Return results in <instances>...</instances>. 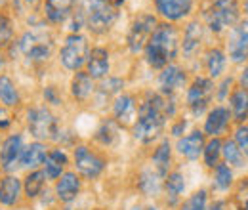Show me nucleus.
Segmentation results:
<instances>
[{
	"label": "nucleus",
	"mask_w": 248,
	"mask_h": 210,
	"mask_svg": "<svg viewBox=\"0 0 248 210\" xmlns=\"http://www.w3.org/2000/svg\"><path fill=\"white\" fill-rule=\"evenodd\" d=\"M174 115V103L166 96L149 94L140 105L138 119L134 122V138L141 144H151L158 138L168 117Z\"/></svg>",
	"instance_id": "1"
},
{
	"label": "nucleus",
	"mask_w": 248,
	"mask_h": 210,
	"mask_svg": "<svg viewBox=\"0 0 248 210\" xmlns=\"http://www.w3.org/2000/svg\"><path fill=\"white\" fill-rule=\"evenodd\" d=\"M180 50V32L170 23H158L145 44V60L153 69H164L176 60Z\"/></svg>",
	"instance_id": "2"
},
{
	"label": "nucleus",
	"mask_w": 248,
	"mask_h": 210,
	"mask_svg": "<svg viewBox=\"0 0 248 210\" xmlns=\"http://www.w3.org/2000/svg\"><path fill=\"white\" fill-rule=\"evenodd\" d=\"M239 14L241 10L237 0H214L206 10L204 17H206L208 29L212 32H221L223 29L239 23Z\"/></svg>",
	"instance_id": "3"
},
{
	"label": "nucleus",
	"mask_w": 248,
	"mask_h": 210,
	"mask_svg": "<svg viewBox=\"0 0 248 210\" xmlns=\"http://www.w3.org/2000/svg\"><path fill=\"white\" fill-rule=\"evenodd\" d=\"M84 17L93 32H105L117 19V8L109 0H84Z\"/></svg>",
	"instance_id": "4"
},
{
	"label": "nucleus",
	"mask_w": 248,
	"mask_h": 210,
	"mask_svg": "<svg viewBox=\"0 0 248 210\" xmlns=\"http://www.w3.org/2000/svg\"><path fill=\"white\" fill-rule=\"evenodd\" d=\"M88 54H90V48H88V40L78 34V32H73L65 38V44H63L62 52H60V60H62L63 67L69 69V71H78L86 60H88Z\"/></svg>",
	"instance_id": "5"
},
{
	"label": "nucleus",
	"mask_w": 248,
	"mask_h": 210,
	"mask_svg": "<svg viewBox=\"0 0 248 210\" xmlns=\"http://www.w3.org/2000/svg\"><path fill=\"white\" fill-rule=\"evenodd\" d=\"M19 50L31 61H46L52 54V40L42 31H31L21 36Z\"/></svg>",
	"instance_id": "6"
},
{
	"label": "nucleus",
	"mask_w": 248,
	"mask_h": 210,
	"mask_svg": "<svg viewBox=\"0 0 248 210\" xmlns=\"http://www.w3.org/2000/svg\"><path fill=\"white\" fill-rule=\"evenodd\" d=\"M214 92H216V86H214L212 79L199 77L193 81V84L187 90V105L191 107L193 115H202L206 111Z\"/></svg>",
	"instance_id": "7"
},
{
	"label": "nucleus",
	"mask_w": 248,
	"mask_h": 210,
	"mask_svg": "<svg viewBox=\"0 0 248 210\" xmlns=\"http://www.w3.org/2000/svg\"><path fill=\"white\" fill-rule=\"evenodd\" d=\"M29 130L36 140H50L58 134V120L46 107H34L27 113Z\"/></svg>",
	"instance_id": "8"
},
{
	"label": "nucleus",
	"mask_w": 248,
	"mask_h": 210,
	"mask_svg": "<svg viewBox=\"0 0 248 210\" xmlns=\"http://www.w3.org/2000/svg\"><path fill=\"white\" fill-rule=\"evenodd\" d=\"M156 25L158 23H156L155 16H151V14H141L134 19L130 32H128V48L132 54L145 50V44H147L149 36L153 34Z\"/></svg>",
	"instance_id": "9"
},
{
	"label": "nucleus",
	"mask_w": 248,
	"mask_h": 210,
	"mask_svg": "<svg viewBox=\"0 0 248 210\" xmlns=\"http://www.w3.org/2000/svg\"><path fill=\"white\" fill-rule=\"evenodd\" d=\"M227 52L233 63H243L248 60V19L235 23L227 38Z\"/></svg>",
	"instance_id": "10"
},
{
	"label": "nucleus",
	"mask_w": 248,
	"mask_h": 210,
	"mask_svg": "<svg viewBox=\"0 0 248 210\" xmlns=\"http://www.w3.org/2000/svg\"><path fill=\"white\" fill-rule=\"evenodd\" d=\"M75 164L78 172L86 178H97L105 168V161L92 153L86 145H78L75 149Z\"/></svg>",
	"instance_id": "11"
},
{
	"label": "nucleus",
	"mask_w": 248,
	"mask_h": 210,
	"mask_svg": "<svg viewBox=\"0 0 248 210\" xmlns=\"http://www.w3.org/2000/svg\"><path fill=\"white\" fill-rule=\"evenodd\" d=\"M21 153H23V138L19 134L6 138L0 147V166L6 172H12L21 161Z\"/></svg>",
	"instance_id": "12"
},
{
	"label": "nucleus",
	"mask_w": 248,
	"mask_h": 210,
	"mask_svg": "<svg viewBox=\"0 0 248 210\" xmlns=\"http://www.w3.org/2000/svg\"><path fill=\"white\" fill-rule=\"evenodd\" d=\"M158 16L166 21H180L193 10V0H155Z\"/></svg>",
	"instance_id": "13"
},
{
	"label": "nucleus",
	"mask_w": 248,
	"mask_h": 210,
	"mask_svg": "<svg viewBox=\"0 0 248 210\" xmlns=\"http://www.w3.org/2000/svg\"><path fill=\"white\" fill-rule=\"evenodd\" d=\"M186 84V73L184 69H180L178 65H166L158 77V88L162 92V96H172L180 88H184Z\"/></svg>",
	"instance_id": "14"
},
{
	"label": "nucleus",
	"mask_w": 248,
	"mask_h": 210,
	"mask_svg": "<svg viewBox=\"0 0 248 210\" xmlns=\"http://www.w3.org/2000/svg\"><path fill=\"white\" fill-rule=\"evenodd\" d=\"M80 191V180L75 172H65L58 178V183H56V195L62 203H71L77 199Z\"/></svg>",
	"instance_id": "15"
},
{
	"label": "nucleus",
	"mask_w": 248,
	"mask_h": 210,
	"mask_svg": "<svg viewBox=\"0 0 248 210\" xmlns=\"http://www.w3.org/2000/svg\"><path fill=\"white\" fill-rule=\"evenodd\" d=\"M202 149H204V134L199 132V130H195V132H191V134L178 140V151L189 161L199 159Z\"/></svg>",
	"instance_id": "16"
},
{
	"label": "nucleus",
	"mask_w": 248,
	"mask_h": 210,
	"mask_svg": "<svg viewBox=\"0 0 248 210\" xmlns=\"http://www.w3.org/2000/svg\"><path fill=\"white\" fill-rule=\"evenodd\" d=\"M86 67H88V75L92 79H103L109 73V52L103 48H93L88 54L86 60Z\"/></svg>",
	"instance_id": "17"
},
{
	"label": "nucleus",
	"mask_w": 248,
	"mask_h": 210,
	"mask_svg": "<svg viewBox=\"0 0 248 210\" xmlns=\"http://www.w3.org/2000/svg\"><path fill=\"white\" fill-rule=\"evenodd\" d=\"M73 6H75V0H46L44 14H46L48 21L62 23L73 14Z\"/></svg>",
	"instance_id": "18"
},
{
	"label": "nucleus",
	"mask_w": 248,
	"mask_h": 210,
	"mask_svg": "<svg viewBox=\"0 0 248 210\" xmlns=\"http://www.w3.org/2000/svg\"><path fill=\"white\" fill-rule=\"evenodd\" d=\"M113 113H115V119L121 124H132L136 115H138V105H136V99L132 96H119L115 105H113Z\"/></svg>",
	"instance_id": "19"
},
{
	"label": "nucleus",
	"mask_w": 248,
	"mask_h": 210,
	"mask_svg": "<svg viewBox=\"0 0 248 210\" xmlns=\"http://www.w3.org/2000/svg\"><path fill=\"white\" fill-rule=\"evenodd\" d=\"M229 117H231L229 115V109H225V107H214L208 113L206 120H204V134L216 138L217 134H221L225 130V126L229 124Z\"/></svg>",
	"instance_id": "20"
},
{
	"label": "nucleus",
	"mask_w": 248,
	"mask_h": 210,
	"mask_svg": "<svg viewBox=\"0 0 248 210\" xmlns=\"http://www.w3.org/2000/svg\"><path fill=\"white\" fill-rule=\"evenodd\" d=\"M69 159L62 149H54L48 153L46 161H44V176L50 180H58L62 176V172L65 170Z\"/></svg>",
	"instance_id": "21"
},
{
	"label": "nucleus",
	"mask_w": 248,
	"mask_h": 210,
	"mask_svg": "<svg viewBox=\"0 0 248 210\" xmlns=\"http://www.w3.org/2000/svg\"><path fill=\"white\" fill-rule=\"evenodd\" d=\"M48 153H46V145H42L40 142H34L29 147H25L23 153H21V166L23 168H31V170H36L40 164H44Z\"/></svg>",
	"instance_id": "22"
},
{
	"label": "nucleus",
	"mask_w": 248,
	"mask_h": 210,
	"mask_svg": "<svg viewBox=\"0 0 248 210\" xmlns=\"http://www.w3.org/2000/svg\"><path fill=\"white\" fill-rule=\"evenodd\" d=\"M93 79L88 73H75L73 81H71V92L78 101H86L93 94Z\"/></svg>",
	"instance_id": "23"
},
{
	"label": "nucleus",
	"mask_w": 248,
	"mask_h": 210,
	"mask_svg": "<svg viewBox=\"0 0 248 210\" xmlns=\"http://www.w3.org/2000/svg\"><path fill=\"white\" fill-rule=\"evenodd\" d=\"M21 181L16 176H6L0 181V203L10 207L14 205L17 199H19V193H21Z\"/></svg>",
	"instance_id": "24"
},
{
	"label": "nucleus",
	"mask_w": 248,
	"mask_h": 210,
	"mask_svg": "<svg viewBox=\"0 0 248 210\" xmlns=\"http://www.w3.org/2000/svg\"><path fill=\"white\" fill-rule=\"evenodd\" d=\"M229 107H231L233 119L237 122H245L248 119V92L245 88L233 90L229 97Z\"/></svg>",
	"instance_id": "25"
},
{
	"label": "nucleus",
	"mask_w": 248,
	"mask_h": 210,
	"mask_svg": "<svg viewBox=\"0 0 248 210\" xmlns=\"http://www.w3.org/2000/svg\"><path fill=\"white\" fill-rule=\"evenodd\" d=\"M170 161H172V147L168 144V140L160 142L158 147L153 153V166H155L156 174L162 178L168 174V168H170Z\"/></svg>",
	"instance_id": "26"
},
{
	"label": "nucleus",
	"mask_w": 248,
	"mask_h": 210,
	"mask_svg": "<svg viewBox=\"0 0 248 210\" xmlns=\"http://www.w3.org/2000/svg\"><path fill=\"white\" fill-rule=\"evenodd\" d=\"M201 40H202V25L199 21H191L184 32V54L186 56L195 54L201 46Z\"/></svg>",
	"instance_id": "27"
},
{
	"label": "nucleus",
	"mask_w": 248,
	"mask_h": 210,
	"mask_svg": "<svg viewBox=\"0 0 248 210\" xmlns=\"http://www.w3.org/2000/svg\"><path fill=\"white\" fill-rule=\"evenodd\" d=\"M221 155H223V159H225V162L229 166L241 168V166L247 164V155L239 149V145L233 140H227V142L221 144Z\"/></svg>",
	"instance_id": "28"
},
{
	"label": "nucleus",
	"mask_w": 248,
	"mask_h": 210,
	"mask_svg": "<svg viewBox=\"0 0 248 210\" xmlns=\"http://www.w3.org/2000/svg\"><path fill=\"white\" fill-rule=\"evenodd\" d=\"M225 63H227V58H225V54L221 50H217V48L208 50V54H206V69H208L210 79L221 77V73L225 71Z\"/></svg>",
	"instance_id": "29"
},
{
	"label": "nucleus",
	"mask_w": 248,
	"mask_h": 210,
	"mask_svg": "<svg viewBox=\"0 0 248 210\" xmlns=\"http://www.w3.org/2000/svg\"><path fill=\"white\" fill-rule=\"evenodd\" d=\"M164 185H166V193H168L170 201L176 203L180 199V195L186 191V178L182 172H172V174H168Z\"/></svg>",
	"instance_id": "30"
},
{
	"label": "nucleus",
	"mask_w": 248,
	"mask_h": 210,
	"mask_svg": "<svg viewBox=\"0 0 248 210\" xmlns=\"http://www.w3.org/2000/svg\"><path fill=\"white\" fill-rule=\"evenodd\" d=\"M0 101L8 107L19 103V94L16 90L12 79H8V77H0Z\"/></svg>",
	"instance_id": "31"
},
{
	"label": "nucleus",
	"mask_w": 248,
	"mask_h": 210,
	"mask_svg": "<svg viewBox=\"0 0 248 210\" xmlns=\"http://www.w3.org/2000/svg\"><path fill=\"white\" fill-rule=\"evenodd\" d=\"M44 180H46L44 172H40V170H32L31 174L25 178V183H23V187H25V195H27L29 199L38 197V193H40L42 187H44Z\"/></svg>",
	"instance_id": "32"
},
{
	"label": "nucleus",
	"mask_w": 248,
	"mask_h": 210,
	"mask_svg": "<svg viewBox=\"0 0 248 210\" xmlns=\"http://www.w3.org/2000/svg\"><path fill=\"white\" fill-rule=\"evenodd\" d=\"M202 155H204V164L208 168H216L219 164V157H221V142L217 138H212L208 144H204Z\"/></svg>",
	"instance_id": "33"
},
{
	"label": "nucleus",
	"mask_w": 248,
	"mask_h": 210,
	"mask_svg": "<svg viewBox=\"0 0 248 210\" xmlns=\"http://www.w3.org/2000/svg\"><path fill=\"white\" fill-rule=\"evenodd\" d=\"M214 183L219 191H227L233 183V170L229 164H217L216 166V176H214Z\"/></svg>",
	"instance_id": "34"
},
{
	"label": "nucleus",
	"mask_w": 248,
	"mask_h": 210,
	"mask_svg": "<svg viewBox=\"0 0 248 210\" xmlns=\"http://www.w3.org/2000/svg\"><path fill=\"white\" fill-rule=\"evenodd\" d=\"M140 189L145 193V195H156L160 191V176L153 174V172H143L141 174V180H140Z\"/></svg>",
	"instance_id": "35"
},
{
	"label": "nucleus",
	"mask_w": 248,
	"mask_h": 210,
	"mask_svg": "<svg viewBox=\"0 0 248 210\" xmlns=\"http://www.w3.org/2000/svg\"><path fill=\"white\" fill-rule=\"evenodd\" d=\"M117 134H119V128H117L115 120H107V122H103V124H101V128L97 130L95 140H97V142H101L103 145H111V144L115 142Z\"/></svg>",
	"instance_id": "36"
},
{
	"label": "nucleus",
	"mask_w": 248,
	"mask_h": 210,
	"mask_svg": "<svg viewBox=\"0 0 248 210\" xmlns=\"http://www.w3.org/2000/svg\"><path fill=\"white\" fill-rule=\"evenodd\" d=\"M206 199H208V193L204 189L195 191L186 203L182 205L180 210H206Z\"/></svg>",
	"instance_id": "37"
},
{
	"label": "nucleus",
	"mask_w": 248,
	"mask_h": 210,
	"mask_svg": "<svg viewBox=\"0 0 248 210\" xmlns=\"http://www.w3.org/2000/svg\"><path fill=\"white\" fill-rule=\"evenodd\" d=\"M12 36H14V29H12L10 19L0 16V48L8 46L12 42Z\"/></svg>",
	"instance_id": "38"
},
{
	"label": "nucleus",
	"mask_w": 248,
	"mask_h": 210,
	"mask_svg": "<svg viewBox=\"0 0 248 210\" xmlns=\"http://www.w3.org/2000/svg\"><path fill=\"white\" fill-rule=\"evenodd\" d=\"M239 149L243 151L245 155H248V126L247 124H241L237 130H235V140H233Z\"/></svg>",
	"instance_id": "39"
},
{
	"label": "nucleus",
	"mask_w": 248,
	"mask_h": 210,
	"mask_svg": "<svg viewBox=\"0 0 248 210\" xmlns=\"http://www.w3.org/2000/svg\"><path fill=\"white\" fill-rule=\"evenodd\" d=\"M237 205H239V210H248V178L241 181L239 189H237Z\"/></svg>",
	"instance_id": "40"
},
{
	"label": "nucleus",
	"mask_w": 248,
	"mask_h": 210,
	"mask_svg": "<svg viewBox=\"0 0 248 210\" xmlns=\"http://www.w3.org/2000/svg\"><path fill=\"white\" fill-rule=\"evenodd\" d=\"M123 86H124V82L121 81V79H109L107 82L101 84L99 92H101L103 96H113V94H119Z\"/></svg>",
	"instance_id": "41"
},
{
	"label": "nucleus",
	"mask_w": 248,
	"mask_h": 210,
	"mask_svg": "<svg viewBox=\"0 0 248 210\" xmlns=\"http://www.w3.org/2000/svg\"><path fill=\"white\" fill-rule=\"evenodd\" d=\"M233 84V79L229 77V79H223V82H221V86H219V92H217V97L219 99H223L225 96H227V90H229V86Z\"/></svg>",
	"instance_id": "42"
},
{
	"label": "nucleus",
	"mask_w": 248,
	"mask_h": 210,
	"mask_svg": "<svg viewBox=\"0 0 248 210\" xmlns=\"http://www.w3.org/2000/svg\"><path fill=\"white\" fill-rule=\"evenodd\" d=\"M10 122H12L10 115L6 113V109H2V107H0V130H2V128H8V126H10Z\"/></svg>",
	"instance_id": "43"
},
{
	"label": "nucleus",
	"mask_w": 248,
	"mask_h": 210,
	"mask_svg": "<svg viewBox=\"0 0 248 210\" xmlns=\"http://www.w3.org/2000/svg\"><path fill=\"white\" fill-rule=\"evenodd\" d=\"M186 126H187L186 120H178V122L172 126V134H174V136H182V132L186 130Z\"/></svg>",
	"instance_id": "44"
},
{
	"label": "nucleus",
	"mask_w": 248,
	"mask_h": 210,
	"mask_svg": "<svg viewBox=\"0 0 248 210\" xmlns=\"http://www.w3.org/2000/svg\"><path fill=\"white\" fill-rule=\"evenodd\" d=\"M239 81H241V88H245L248 92V63L245 65V69L241 71V77H239Z\"/></svg>",
	"instance_id": "45"
},
{
	"label": "nucleus",
	"mask_w": 248,
	"mask_h": 210,
	"mask_svg": "<svg viewBox=\"0 0 248 210\" xmlns=\"http://www.w3.org/2000/svg\"><path fill=\"white\" fill-rule=\"evenodd\" d=\"M223 209H225V203H223V201H216L208 210H223Z\"/></svg>",
	"instance_id": "46"
},
{
	"label": "nucleus",
	"mask_w": 248,
	"mask_h": 210,
	"mask_svg": "<svg viewBox=\"0 0 248 210\" xmlns=\"http://www.w3.org/2000/svg\"><path fill=\"white\" fill-rule=\"evenodd\" d=\"M109 2H111V4L115 6V8H121L124 2H126V0H109Z\"/></svg>",
	"instance_id": "47"
},
{
	"label": "nucleus",
	"mask_w": 248,
	"mask_h": 210,
	"mask_svg": "<svg viewBox=\"0 0 248 210\" xmlns=\"http://www.w3.org/2000/svg\"><path fill=\"white\" fill-rule=\"evenodd\" d=\"M243 8H245V14L248 16V0H245V6H243Z\"/></svg>",
	"instance_id": "48"
},
{
	"label": "nucleus",
	"mask_w": 248,
	"mask_h": 210,
	"mask_svg": "<svg viewBox=\"0 0 248 210\" xmlns=\"http://www.w3.org/2000/svg\"><path fill=\"white\" fill-rule=\"evenodd\" d=\"M65 210H75V209H65Z\"/></svg>",
	"instance_id": "49"
},
{
	"label": "nucleus",
	"mask_w": 248,
	"mask_h": 210,
	"mask_svg": "<svg viewBox=\"0 0 248 210\" xmlns=\"http://www.w3.org/2000/svg\"><path fill=\"white\" fill-rule=\"evenodd\" d=\"M97 210H103V209H97Z\"/></svg>",
	"instance_id": "50"
}]
</instances>
